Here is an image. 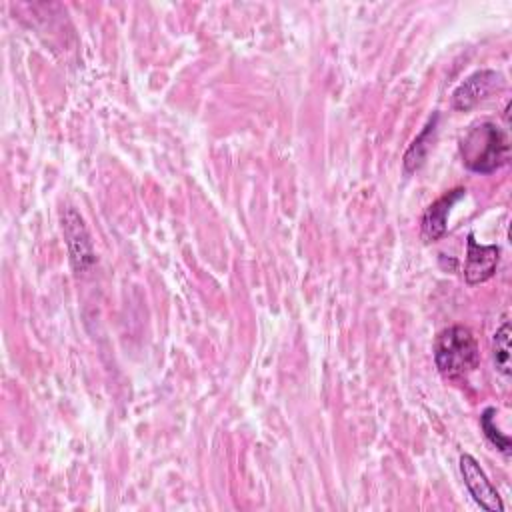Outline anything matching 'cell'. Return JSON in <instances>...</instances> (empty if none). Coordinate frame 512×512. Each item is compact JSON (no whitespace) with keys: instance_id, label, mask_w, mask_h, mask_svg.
<instances>
[{"instance_id":"6da1fadb","label":"cell","mask_w":512,"mask_h":512,"mask_svg":"<svg viewBox=\"0 0 512 512\" xmlns=\"http://www.w3.org/2000/svg\"><path fill=\"white\" fill-rule=\"evenodd\" d=\"M460 154L470 172L492 174L508 162L510 144L496 124L482 122L462 138Z\"/></svg>"},{"instance_id":"7a4b0ae2","label":"cell","mask_w":512,"mask_h":512,"mask_svg":"<svg viewBox=\"0 0 512 512\" xmlns=\"http://www.w3.org/2000/svg\"><path fill=\"white\" fill-rule=\"evenodd\" d=\"M434 362L438 372L446 378H462L470 374L480 362L478 344L472 332L458 324L438 332L434 340Z\"/></svg>"},{"instance_id":"3957f363","label":"cell","mask_w":512,"mask_h":512,"mask_svg":"<svg viewBox=\"0 0 512 512\" xmlns=\"http://www.w3.org/2000/svg\"><path fill=\"white\" fill-rule=\"evenodd\" d=\"M62 228L70 252V262L74 270L84 272L94 264V250L82 216L74 208H66L62 214Z\"/></svg>"},{"instance_id":"277c9868","label":"cell","mask_w":512,"mask_h":512,"mask_svg":"<svg viewBox=\"0 0 512 512\" xmlns=\"http://www.w3.org/2000/svg\"><path fill=\"white\" fill-rule=\"evenodd\" d=\"M460 472H462V478H464V484H466L470 496L474 498L476 504H480V508H484L488 512H504L500 494L496 492V488L492 486V482L488 480L486 472L480 468L476 458H472L470 454H462L460 456Z\"/></svg>"},{"instance_id":"5b68a950","label":"cell","mask_w":512,"mask_h":512,"mask_svg":"<svg viewBox=\"0 0 512 512\" xmlns=\"http://www.w3.org/2000/svg\"><path fill=\"white\" fill-rule=\"evenodd\" d=\"M500 248L496 244H478L474 234H468V248H466V264H464V280L474 286L486 282L498 266Z\"/></svg>"},{"instance_id":"8992f818","label":"cell","mask_w":512,"mask_h":512,"mask_svg":"<svg viewBox=\"0 0 512 512\" xmlns=\"http://www.w3.org/2000/svg\"><path fill=\"white\" fill-rule=\"evenodd\" d=\"M502 84V76L494 70H478L468 76L454 92H452V106L456 110H470L480 100H484L494 88Z\"/></svg>"},{"instance_id":"52a82bcc","label":"cell","mask_w":512,"mask_h":512,"mask_svg":"<svg viewBox=\"0 0 512 512\" xmlns=\"http://www.w3.org/2000/svg\"><path fill=\"white\" fill-rule=\"evenodd\" d=\"M466 196V190L464 188H456V190H450L446 194H442L438 200H434L424 216H422V238L426 242H436L440 240L444 234H446V228H448V214L452 210V206L462 200Z\"/></svg>"},{"instance_id":"ba28073f","label":"cell","mask_w":512,"mask_h":512,"mask_svg":"<svg viewBox=\"0 0 512 512\" xmlns=\"http://www.w3.org/2000/svg\"><path fill=\"white\" fill-rule=\"evenodd\" d=\"M436 124H438V114H434L430 120H428V124L424 126V130L414 138V142L408 146V150H406V154H404V170L410 174V172H414V170H418L422 164H424V160H426V156H428V152H430V148H432V138H434V134H436Z\"/></svg>"},{"instance_id":"9c48e42d","label":"cell","mask_w":512,"mask_h":512,"mask_svg":"<svg viewBox=\"0 0 512 512\" xmlns=\"http://www.w3.org/2000/svg\"><path fill=\"white\" fill-rule=\"evenodd\" d=\"M492 354H494L496 372L502 374L504 378H510L512 362H510V322L508 320L494 332Z\"/></svg>"},{"instance_id":"30bf717a","label":"cell","mask_w":512,"mask_h":512,"mask_svg":"<svg viewBox=\"0 0 512 512\" xmlns=\"http://www.w3.org/2000/svg\"><path fill=\"white\" fill-rule=\"evenodd\" d=\"M480 426H482V432L484 436L490 440V444H494L504 456L510 454V448H512V442L506 434H502L496 426V408L488 406L482 416H480Z\"/></svg>"}]
</instances>
